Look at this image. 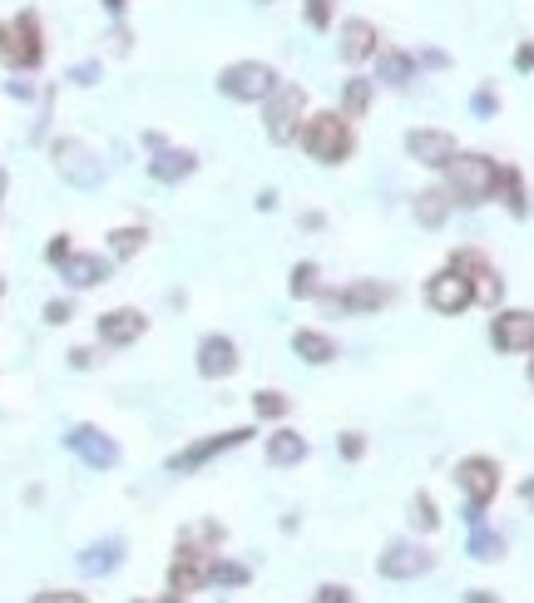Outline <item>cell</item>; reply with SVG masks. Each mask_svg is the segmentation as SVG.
Returning a JSON list of instances; mask_svg holds the SVG:
<instances>
[{
  "label": "cell",
  "instance_id": "6da1fadb",
  "mask_svg": "<svg viewBox=\"0 0 534 603\" xmlns=\"http://www.w3.org/2000/svg\"><path fill=\"white\" fill-rule=\"evenodd\" d=\"M298 144L307 149V159L327 163V169H337V163L352 159V119L347 114H331V109H321V114H307L302 119V134Z\"/></svg>",
  "mask_w": 534,
  "mask_h": 603
},
{
  "label": "cell",
  "instance_id": "7a4b0ae2",
  "mask_svg": "<svg viewBox=\"0 0 534 603\" xmlns=\"http://www.w3.org/2000/svg\"><path fill=\"white\" fill-rule=\"evenodd\" d=\"M446 184H450V198L465 208H481L495 198V188H500V163L490 159V153H456V159L446 163Z\"/></svg>",
  "mask_w": 534,
  "mask_h": 603
},
{
  "label": "cell",
  "instance_id": "3957f363",
  "mask_svg": "<svg viewBox=\"0 0 534 603\" xmlns=\"http://www.w3.org/2000/svg\"><path fill=\"white\" fill-rule=\"evenodd\" d=\"M0 65L5 70H40L45 65V25L35 11L0 21Z\"/></svg>",
  "mask_w": 534,
  "mask_h": 603
},
{
  "label": "cell",
  "instance_id": "277c9868",
  "mask_svg": "<svg viewBox=\"0 0 534 603\" xmlns=\"http://www.w3.org/2000/svg\"><path fill=\"white\" fill-rule=\"evenodd\" d=\"M456 485L465 495V525H481L485 519V505L500 495V465L490 455H465L456 465Z\"/></svg>",
  "mask_w": 534,
  "mask_h": 603
},
{
  "label": "cell",
  "instance_id": "5b68a950",
  "mask_svg": "<svg viewBox=\"0 0 534 603\" xmlns=\"http://www.w3.org/2000/svg\"><path fill=\"white\" fill-rule=\"evenodd\" d=\"M282 85V75L263 60H233L218 70V95L238 99V104H267V95Z\"/></svg>",
  "mask_w": 534,
  "mask_h": 603
},
{
  "label": "cell",
  "instance_id": "8992f818",
  "mask_svg": "<svg viewBox=\"0 0 534 603\" xmlns=\"http://www.w3.org/2000/svg\"><path fill=\"white\" fill-rule=\"evenodd\" d=\"M302 119H307V95L302 85H278L267 95V114H263V130L272 144H292L302 134Z\"/></svg>",
  "mask_w": 534,
  "mask_h": 603
},
{
  "label": "cell",
  "instance_id": "52a82bcc",
  "mask_svg": "<svg viewBox=\"0 0 534 603\" xmlns=\"http://www.w3.org/2000/svg\"><path fill=\"white\" fill-rule=\"evenodd\" d=\"M391 297H396V287H391V282L362 278V282H352V287L321 292V307H327L331 317H372V312H381V307H386Z\"/></svg>",
  "mask_w": 534,
  "mask_h": 603
},
{
  "label": "cell",
  "instance_id": "ba28073f",
  "mask_svg": "<svg viewBox=\"0 0 534 603\" xmlns=\"http://www.w3.org/2000/svg\"><path fill=\"white\" fill-rule=\"evenodd\" d=\"M50 153H54V169H60V179H70L75 188H99V184H105V163H99V153L89 149V144H80V139H54Z\"/></svg>",
  "mask_w": 534,
  "mask_h": 603
},
{
  "label": "cell",
  "instance_id": "9c48e42d",
  "mask_svg": "<svg viewBox=\"0 0 534 603\" xmlns=\"http://www.w3.org/2000/svg\"><path fill=\"white\" fill-rule=\"evenodd\" d=\"M471 302H475L471 278H465L460 268H440L436 278L426 282V307H430V312H440V317H460Z\"/></svg>",
  "mask_w": 534,
  "mask_h": 603
},
{
  "label": "cell",
  "instance_id": "30bf717a",
  "mask_svg": "<svg viewBox=\"0 0 534 603\" xmlns=\"http://www.w3.org/2000/svg\"><path fill=\"white\" fill-rule=\"evenodd\" d=\"M64 451H75L89 470H114L119 465V445L109 441L99 426H70V431H64Z\"/></svg>",
  "mask_w": 534,
  "mask_h": 603
},
{
  "label": "cell",
  "instance_id": "8fae6325",
  "mask_svg": "<svg viewBox=\"0 0 534 603\" xmlns=\"http://www.w3.org/2000/svg\"><path fill=\"white\" fill-rule=\"evenodd\" d=\"M253 441V431H218V435H208V441H198V445H189V451H179L169 460V470L173 475H193V470H204L208 460H218L223 451H238V445H247Z\"/></svg>",
  "mask_w": 534,
  "mask_h": 603
},
{
  "label": "cell",
  "instance_id": "7c38bea8",
  "mask_svg": "<svg viewBox=\"0 0 534 603\" xmlns=\"http://www.w3.org/2000/svg\"><path fill=\"white\" fill-rule=\"evenodd\" d=\"M450 268H460L465 278H471V292H475V302H481V307H500L505 282H500V272H495L475 248H460L456 258H450Z\"/></svg>",
  "mask_w": 534,
  "mask_h": 603
},
{
  "label": "cell",
  "instance_id": "4fadbf2b",
  "mask_svg": "<svg viewBox=\"0 0 534 603\" xmlns=\"http://www.w3.org/2000/svg\"><path fill=\"white\" fill-rule=\"evenodd\" d=\"M430 564H436V554L426 550V544H386V554L376 559V569H381V579H421V574H430Z\"/></svg>",
  "mask_w": 534,
  "mask_h": 603
},
{
  "label": "cell",
  "instance_id": "5bb4252c",
  "mask_svg": "<svg viewBox=\"0 0 534 603\" xmlns=\"http://www.w3.org/2000/svg\"><path fill=\"white\" fill-rule=\"evenodd\" d=\"M208 583V554L193 544L189 534H183V544H179V554H173V569H169V593H198Z\"/></svg>",
  "mask_w": 534,
  "mask_h": 603
},
{
  "label": "cell",
  "instance_id": "9a60e30c",
  "mask_svg": "<svg viewBox=\"0 0 534 603\" xmlns=\"http://www.w3.org/2000/svg\"><path fill=\"white\" fill-rule=\"evenodd\" d=\"M490 342L505 356H530L534 352V312H500L490 322Z\"/></svg>",
  "mask_w": 534,
  "mask_h": 603
},
{
  "label": "cell",
  "instance_id": "2e32d148",
  "mask_svg": "<svg viewBox=\"0 0 534 603\" xmlns=\"http://www.w3.org/2000/svg\"><path fill=\"white\" fill-rule=\"evenodd\" d=\"M406 153L421 163V169H446L460 149H456V139H450L446 130H411L406 134Z\"/></svg>",
  "mask_w": 534,
  "mask_h": 603
},
{
  "label": "cell",
  "instance_id": "e0dca14e",
  "mask_svg": "<svg viewBox=\"0 0 534 603\" xmlns=\"http://www.w3.org/2000/svg\"><path fill=\"white\" fill-rule=\"evenodd\" d=\"M144 332H149V317L139 307H114V312L99 317V342L105 346H134Z\"/></svg>",
  "mask_w": 534,
  "mask_h": 603
},
{
  "label": "cell",
  "instance_id": "ac0fdd59",
  "mask_svg": "<svg viewBox=\"0 0 534 603\" xmlns=\"http://www.w3.org/2000/svg\"><path fill=\"white\" fill-rule=\"evenodd\" d=\"M238 371V346H233V336H204L198 342V377H208V381H223V377H233Z\"/></svg>",
  "mask_w": 534,
  "mask_h": 603
},
{
  "label": "cell",
  "instance_id": "d6986e66",
  "mask_svg": "<svg viewBox=\"0 0 534 603\" xmlns=\"http://www.w3.org/2000/svg\"><path fill=\"white\" fill-rule=\"evenodd\" d=\"M342 60L347 65H362V60H372V54H381V30H376L372 21H362V15H352V21L342 25Z\"/></svg>",
  "mask_w": 534,
  "mask_h": 603
},
{
  "label": "cell",
  "instance_id": "ffe728a7",
  "mask_svg": "<svg viewBox=\"0 0 534 603\" xmlns=\"http://www.w3.org/2000/svg\"><path fill=\"white\" fill-rule=\"evenodd\" d=\"M60 278L75 292H89L109 278V258H99V253H70V258L60 262Z\"/></svg>",
  "mask_w": 534,
  "mask_h": 603
},
{
  "label": "cell",
  "instance_id": "44dd1931",
  "mask_svg": "<svg viewBox=\"0 0 534 603\" xmlns=\"http://www.w3.org/2000/svg\"><path fill=\"white\" fill-rule=\"evenodd\" d=\"M193 169H198V159H193L189 149H159L149 159V179H154V184H183Z\"/></svg>",
  "mask_w": 534,
  "mask_h": 603
},
{
  "label": "cell",
  "instance_id": "7402d4cb",
  "mask_svg": "<svg viewBox=\"0 0 534 603\" xmlns=\"http://www.w3.org/2000/svg\"><path fill=\"white\" fill-rule=\"evenodd\" d=\"M411 75H416V54L396 50V45H386V50L376 54V79H381V85L406 89V85H411Z\"/></svg>",
  "mask_w": 534,
  "mask_h": 603
},
{
  "label": "cell",
  "instance_id": "603a6c76",
  "mask_svg": "<svg viewBox=\"0 0 534 603\" xmlns=\"http://www.w3.org/2000/svg\"><path fill=\"white\" fill-rule=\"evenodd\" d=\"M302 460H307V435L302 431H272L267 435V465L288 470V465H302Z\"/></svg>",
  "mask_w": 534,
  "mask_h": 603
},
{
  "label": "cell",
  "instance_id": "cb8c5ba5",
  "mask_svg": "<svg viewBox=\"0 0 534 603\" xmlns=\"http://www.w3.org/2000/svg\"><path fill=\"white\" fill-rule=\"evenodd\" d=\"M119 564H124V539H99V544H89L80 554V569L85 574H114Z\"/></svg>",
  "mask_w": 534,
  "mask_h": 603
},
{
  "label": "cell",
  "instance_id": "d4e9b609",
  "mask_svg": "<svg viewBox=\"0 0 534 603\" xmlns=\"http://www.w3.org/2000/svg\"><path fill=\"white\" fill-rule=\"evenodd\" d=\"M292 352H298L302 361H307V367H327L331 356H337V342H331V336H321V332H307V327H302V332L292 336Z\"/></svg>",
  "mask_w": 534,
  "mask_h": 603
},
{
  "label": "cell",
  "instance_id": "484cf974",
  "mask_svg": "<svg viewBox=\"0 0 534 603\" xmlns=\"http://www.w3.org/2000/svg\"><path fill=\"white\" fill-rule=\"evenodd\" d=\"M450 218V194H440V188H426V194H416V223L421 227H440Z\"/></svg>",
  "mask_w": 534,
  "mask_h": 603
},
{
  "label": "cell",
  "instance_id": "4316f807",
  "mask_svg": "<svg viewBox=\"0 0 534 603\" xmlns=\"http://www.w3.org/2000/svg\"><path fill=\"white\" fill-rule=\"evenodd\" d=\"M495 194L505 198V208H510L514 218L530 213V198H524V179H520V169H500V188H495Z\"/></svg>",
  "mask_w": 534,
  "mask_h": 603
},
{
  "label": "cell",
  "instance_id": "83f0119b",
  "mask_svg": "<svg viewBox=\"0 0 534 603\" xmlns=\"http://www.w3.org/2000/svg\"><path fill=\"white\" fill-rule=\"evenodd\" d=\"M366 109H372V79H347L342 85V114L347 119H366Z\"/></svg>",
  "mask_w": 534,
  "mask_h": 603
},
{
  "label": "cell",
  "instance_id": "f1b7e54d",
  "mask_svg": "<svg viewBox=\"0 0 534 603\" xmlns=\"http://www.w3.org/2000/svg\"><path fill=\"white\" fill-rule=\"evenodd\" d=\"M149 243V227H114L109 233V258H134Z\"/></svg>",
  "mask_w": 534,
  "mask_h": 603
},
{
  "label": "cell",
  "instance_id": "f546056e",
  "mask_svg": "<svg viewBox=\"0 0 534 603\" xmlns=\"http://www.w3.org/2000/svg\"><path fill=\"white\" fill-rule=\"evenodd\" d=\"M471 554H475V559H485V564L500 559V554H505V534L485 529V519H481V525H471Z\"/></svg>",
  "mask_w": 534,
  "mask_h": 603
},
{
  "label": "cell",
  "instance_id": "4dcf8cb0",
  "mask_svg": "<svg viewBox=\"0 0 534 603\" xmlns=\"http://www.w3.org/2000/svg\"><path fill=\"white\" fill-rule=\"evenodd\" d=\"M302 21H307L312 30H331V21H337V0H302Z\"/></svg>",
  "mask_w": 534,
  "mask_h": 603
},
{
  "label": "cell",
  "instance_id": "1f68e13d",
  "mask_svg": "<svg viewBox=\"0 0 534 603\" xmlns=\"http://www.w3.org/2000/svg\"><path fill=\"white\" fill-rule=\"evenodd\" d=\"M253 410H257L263 420H282V416L292 410V401L282 396V391H257V396H253Z\"/></svg>",
  "mask_w": 534,
  "mask_h": 603
},
{
  "label": "cell",
  "instance_id": "d6a6232c",
  "mask_svg": "<svg viewBox=\"0 0 534 603\" xmlns=\"http://www.w3.org/2000/svg\"><path fill=\"white\" fill-rule=\"evenodd\" d=\"M208 583H223V589H243V583H247V569H243V564L214 559V564H208Z\"/></svg>",
  "mask_w": 534,
  "mask_h": 603
},
{
  "label": "cell",
  "instance_id": "836d02e7",
  "mask_svg": "<svg viewBox=\"0 0 534 603\" xmlns=\"http://www.w3.org/2000/svg\"><path fill=\"white\" fill-rule=\"evenodd\" d=\"M288 292H292V297H317V262H298V268H292Z\"/></svg>",
  "mask_w": 534,
  "mask_h": 603
},
{
  "label": "cell",
  "instance_id": "e575fe53",
  "mask_svg": "<svg viewBox=\"0 0 534 603\" xmlns=\"http://www.w3.org/2000/svg\"><path fill=\"white\" fill-rule=\"evenodd\" d=\"M411 525H416V529H436V525H440L436 500H430V495H416V500H411Z\"/></svg>",
  "mask_w": 534,
  "mask_h": 603
},
{
  "label": "cell",
  "instance_id": "d590c367",
  "mask_svg": "<svg viewBox=\"0 0 534 603\" xmlns=\"http://www.w3.org/2000/svg\"><path fill=\"white\" fill-rule=\"evenodd\" d=\"M70 85H80V89L99 85V60H80V65L70 70Z\"/></svg>",
  "mask_w": 534,
  "mask_h": 603
},
{
  "label": "cell",
  "instance_id": "8d00e7d4",
  "mask_svg": "<svg viewBox=\"0 0 534 603\" xmlns=\"http://www.w3.org/2000/svg\"><path fill=\"white\" fill-rule=\"evenodd\" d=\"M337 451H342V460H362V455H366V435L347 431L342 441H337Z\"/></svg>",
  "mask_w": 534,
  "mask_h": 603
},
{
  "label": "cell",
  "instance_id": "74e56055",
  "mask_svg": "<svg viewBox=\"0 0 534 603\" xmlns=\"http://www.w3.org/2000/svg\"><path fill=\"white\" fill-rule=\"evenodd\" d=\"M70 317H75V307H70V302H60V297L45 302V322H50V327H64Z\"/></svg>",
  "mask_w": 534,
  "mask_h": 603
},
{
  "label": "cell",
  "instance_id": "f35d334b",
  "mask_svg": "<svg viewBox=\"0 0 534 603\" xmlns=\"http://www.w3.org/2000/svg\"><path fill=\"white\" fill-rule=\"evenodd\" d=\"M70 253H75V248H70V233H54V237H50V248H45V258H50L54 268H60V262L70 258Z\"/></svg>",
  "mask_w": 534,
  "mask_h": 603
},
{
  "label": "cell",
  "instance_id": "ab89813d",
  "mask_svg": "<svg viewBox=\"0 0 534 603\" xmlns=\"http://www.w3.org/2000/svg\"><path fill=\"white\" fill-rule=\"evenodd\" d=\"M317 603H352V589H342V583H327V589H317Z\"/></svg>",
  "mask_w": 534,
  "mask_h": 603
},
{
  "label": "cell",
  "instance_id": "60d3db41",
  "mask_svg": "<svg viewBox=\"0 0 534 603\" xmlns=\"http://www.w3.org/2000/svg\"><path fill=\"white\" fill-rule=\"evenodd\" d=\"M471 109H475V114H495V89H475Z\"/></svg>",
  "mask_w": 534,
  "mask_h": 603
},
{
  "label": "cell",
  "instance_id": "b9f144b4",
  "mask_svg": "<svg viewBox=\"0 0 534 603\" xmlns=\"http://www.w3.org/2000/svg\"><path fill=\"white\" fill-rule=\"evenodd\" d=\"M70 367L89 371V367H95V352H89V346H75V352H70Z\"/></svg>",
  "mask_w": 534,
  "mask_h": 603
},
{
  "label": "cell",
  "instance_id": "7bdbcfd3",
  "mask_svg": "<svg viewBox=\"0 0 534 603\" xmlns=\"http://www.w3.org/2000/svg\"><path fill=\"white\" fill-rule=\"evenodd\" d=\"M514 70H534V45H520V50H514Z\"/></svg>",
  "mask_w": 534,
  "mask_h": 603
},
{
  "label": "cell",
  "instance_id": "ee69618b",
  "mask_svg": "<svg viewBox=\"0 0 534 603\" xmlns=\"http://www.w3.org/2000/svg\"><path fill=\"white\" fill-rule=\"evenodd\" d=\"M109 40H114V54H129V45H134V35H129V30H124V25H119V30H114V35H109Z\"/></svg>",
  "mask_w": 534,
  "mask_h": 603
},
{
  "label": "cell",
  "instance_id": "f6af8a7d",
  "mask_svg": "<svg viewBox=\"0 0 534 603\" xmlns=\"http://www.w3.org/2000/svg\"><path fill=\"white\" fill-rule=\"evenodd\" d=\"M31 603H85L80 593H40V599H31Z\"/></svg>",
  "mask_w": 534,
  "mask_h": 603
},
{
  "label": "cell",
  "instance_id": "bcb514c9",
  "mask_svg": "<svg viewBox=\"0 0 534 603\" xmlns=\"http://www.w3.org/2000/svg\"><path fill=\"white\" fill-rule=\"evenodd\" d=\"M421 65H430V70H446L450 60H446V54H440V50H426V54H421Z\"/></svg>",
  "mask_w": 534,
  "mask_h": 603
},
{
  "label": "cell",
  "instance_id": "7dc6e473",
  "mask_svg": "<svg viewBox=\"0 0 534 603\" xmlns=\"http://www.w3.org/2000/svg\"><path fill=\"white\" fill-rule=\"evenodd\" d=\"M257 208H263V213H272V208H278V194H272V188H267V194H257Z\"/></svg>",
  "mask_w": 534,
  "mask_h": 603
},
{
  "label": "cell",
  "instance_id": "c3c4849f",
  "mask_svg": "<svg viewBox=\"0 0 534 603\" xmlns=\"http://www.w3.org/2000/svg\"><path fill=\"white\" fill-rule=\"evenodd\" d=\"M105 11H109V15H124V11H129V0H105Z\"/></svg>",
  "mask_w": 534,
  "mask_h": 603
},
{
  "label": "cell",
  "instance_id": "681fc988",
  "mask_svg": "<svg viewBox=\"0 0 534 603\" xmlns=\"http://www.w3.org/2000/svg\"><path fill=\"white\" fill-rule=\"evenodd\" d=\"M520 500L534 509V480H524V485H520Z\"/></svg>",
  "mask_w": 534,
  "mask_h": 603
},
{
  "label": "cell",
  "instance_id": "f907efd6",
  "mask_svg": "<svg viewBox=\"0 0 534 603\" xmlns=\"http://www.w3.org/2000/svg\"><path fill=\"white\" fill-rule=\"evenodd\" d=\"M465 603H495V599H490V593H481V589H475V593H465Z\"/></svg>",
  "mask_w": 534,
  "mask_h": 603
},
{
  "label": "cell",
  "instance_id": "816d5d0a",
  "mask_svg": "<svg viewBox=\"0 0 534 603\" xmlns=\"http://www.w3.org/2000/svg\"><path fill=\"white\" fill-rule=\"evenodd\" d=\"M5 184H11V179H5V169H0V198H5Z\"/></svg>",
  "mask_w": 534,
  "mask_h": 603
},
{
  "label": "cell",
  "instance_id": "f5cc1de1",
  "mask_svg": "<svg viewBox=\"0 0 534 603\" xmlns=\"http://www.w3.org/2000/svg\"><path fill=\"white\" fill-rule=\"evenodd\" d=\"M530 386H534V356H530Z\"/></svg>",
  "mask_w": 534,
  "mask_h": 603
},
{
  "label": "cell",
  "instance_id": "db71d44e",
  "mask_svg": "<svg viewBox=\"0 0 534 603\" xmlns=\"http://www.w3.org/2000/svg\"><path fill=\"white\" fill-rule=\"evenodd\" d=\"M257 5H272V0H257Z\"/></svg>",
  "mask_w": 534,
  "mask_h": 603
},
{
  "label": "cell",
  "instance_id": "11a10c76",
  "mask_svg": "<svg viewBox=\"0 0 534 603\" xmlns=\"http://www.w3.org/2000/svg\"><path fill=\"white\" fill-rule=\"evenodd\" d=\"M139 603H144V599H139Z\"/></svg>",
  "mask_w": 534,
  "mask_h": 603
}]
</instances>
